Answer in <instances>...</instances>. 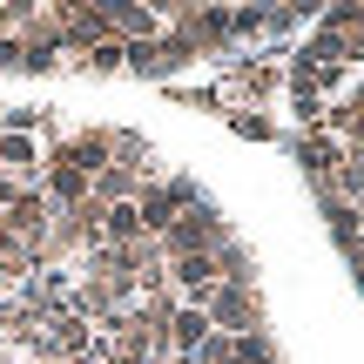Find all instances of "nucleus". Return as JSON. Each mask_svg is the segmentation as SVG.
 Segmentation results:
<instances>
[{
    "label": "nucleus",
    "mask_w": 364,
    "mask_h": 364,
    "mask_svg": "<svg viewBox=\"0 0 364 364\" xmlns=\"http://www.w3.org/2000/svg\"><path fill=\"white\" fill-rule=\"evenodd\" d=\"M223 243H230V223H223V209L203 196V203H189V209L169 223V236H162V257L176 263V257H203V250H223Z\"/></svg>",
    "instance_id": "f257e3e1"
},
{
    "label": "nucleus",
    "mask_w": 364,
    "mask_h": 364,
    "mask_svg": "<svg viewBox=\"0 0 364 364\" xmlns=\"http://www.w3.org/2000/svg\"><path fill=\"white\" fill-rule=\"evenodd\" d=\"M209 324L223 338H250V331H270V311H263V290L257 284H216V297L203 304Z\"/></svg>",
    "instance_id": "f03ea898"
},
{
    "label": "nucleus",
    "mask_w": 364,
    "mask_h": 364,
    "mask_svg": "<svg viewBox=\"0 0 364 364\" xmlns=\"http://www.w3.org/2000/svg\"><path fill=\"white\" fill-rule=\"evenodd\" d=\"M223 81H230V95H243V108H250V102H270V95L284 88V68L277 61H230Z\"/></svg>",
    "instance_id": "7ed1b4c3"
},
{
    "label": "nucleus",
    "mask_w": 364,
    "mask_h": 364,
    "mask_svg": "<svg viewBox=\"0 0 364 364\" xmlns=\"http://www.w3.org/2000/svg\"><path fill=\"white\" fill-rule=\"evenodd\" d=\"M297 162L311 169V182H331L344 169V142L331 129H297Z\"/></svg>",
    "instance_id": "20e7f679"
},
{
    "label": "nucleus",
    "mask_w": 364,
    "mask_h": 364,
    "mask_svg": "<svg viewBox=\"0 0 364 364\" xmlns=\"http://www.w3.org/2000/svg\"><path fill=\"white\" fill-rule=\"evenodd\" d=\"M162 14L156 7H135V0H115V7H108V34L122 41V48H135V41H162Z\"/></svg>",
    "instance_id": "39448f33"
},
{
    "label": "nucleus",
    "mask_w": 364,
    "mask_h": 364,
    "mask_svg": "<svg viewBox=\"0 0 364 364\" xmlns=\"http://www.w3.org/2000/svg\"><path fill=\"white\" fill-rule=\"evenodd\" d=\"M0 162H7V169H21L27 189H41V149L27 142V135H7V129H0Z\"/></svg>",
    "instance_id": "423d86ee"
},
{
    "label": "nucleus",
    "mask_w": 364,
    "mask_h": 364,
    "mask_svg": "<svg viewBox=\"0 0 364 364\" xmlns=\"http://www.w3.org/2000/svg\"><path fill=\"white\" fill-rule=\"evenodd\" d=\"M142 216H135V203H115L108 209V223H102V243H142Z\"/></svg>",
    "instance_id": "0eeeda50"
},
{
    "label": "nucleus",
    "mask_w": 364,
    "mask_h": 364,
    "mask_svg": "<svg viewBox=\"0 0 364 364\" xmlns=\"http://www.w3.org/2000/svg\"><path fill=\"white\" fill-rule=\"evenodd\" d=\"M230 364H284V351H277L270 331H250V338H236V358Z\"/></svg>",
    "instance_id": "6e6552de"
},
{
    "label": "nucleus",
    "mask_w": 364,
    "mask_h": 364,
    "mask_svg": "<svg viewBox=\"0 0 364 364\" xmlns=\"http://www.w3.org/2000/svg\"><path fill=\"white\" fill-rule=\"evenodd\" d=\"M230 129H236V135H250V142H270L277 122L263 115V108H230Z\"/></svg>",
    "instance_id": "1a4fd4ad"
},
{
    "label": "nucleus",
    "mask_w": 364,
    "mask_h": 364,
    "mask_svg": "<svg viewBox=\"0 0 364 364\" xmlns=\"http://www.w3.org/2000/svg\"><path fill=\"white\" fill-rule=\"evenodd\" d=\"M129 75L162 81V54H156V41H135V48H129Z\"/></svg>",
    "instance_id": "9d476101"
},
{
    "label": "nucleus",
    "mask_w": 364,
    "mask_h": 364,
    "mask_svg": "<svg viewBox=\"0 0 364 364\" xmlns=\"http://www.w3.org/2000/svg\"><path fill=\"white\" fill-rule=\"evenodd\" d=\"M88 68L95 75H115V68H129V48H122V41H102V48L88 54Z\"/></svg>",
    "instance_id": "9b49d317"
},
{
    "label": "nucleus",
    "mask_w": 364,
    "mask_h": 364,
    "mask_svg": "<svg viewBox=\"0 0 364 364\" xmlns=\"http://www.w3.org/2000/svg\"><path fill=\"white\" fill-rule=\"evenodd\" d=\"M0 68H21V41H14V34L0 41Z\"/></svg>",
    "instance_id": "f8f14e48"
},
{
    "label": "nucleus",
    "mask_w": 364,
    "mask_h": 364,
    "mask_svg": "<svg viewBox=\"0 0 364 364\" xmlns=\"http://www.w3.org/2000/svg\"><path fill=\"white\" fill-rule=\"evenodd\" d=\"M156 364H196V358H156Z\"/></svg>",
    "instance_id": "ddd939ff"
},
{
    "label": "nucleus",
    "mask_w": 364,
    "mask_h": 364,
    "mask_svg": "<svg viewBox=\"0 0 364 364\" xmlns=\"http://www.w3.org/2000/svg\"><path fill=\"white\" fill-rule=\"evenodd\" d=\"M351 270H358V290H364V263H351Z\"/></svg>",
    "instance_id": "4468645a"
}]
</instances>
